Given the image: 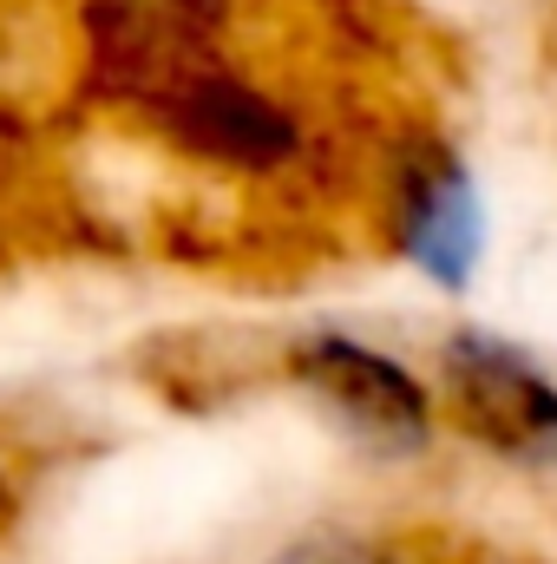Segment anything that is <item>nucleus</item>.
I'll return each instance as SVG.
<instances>
[{
    "label": "nucleus",
    "mask_w": 557,
    "mask_h": 564,
    "mask_svg": "<svg viewBox=\"0 0 557 564\" xmlns=\"http://www.w3.org/2000/svg\"><path fill=\"white\" fill-rule=\"evenodd\" d=\"M439 381H446L452 421L492 453L557 459V388L518 348L492 335H452L439 355Z\"/></svg>",
    "instance_id": "1"
},
{
    "label": "nucleus",
    "mask_w": 557,
    "mask_h": 564,
    "mask_svg": "<svg viewBox=\"0 0 557 564\" xmlns=\"http://www.w3.org/2000/svg\"><path fill=\"white\" fill-rule=\"evenodd\" d=\"M0 139H13V119H0Z\"/></svg>",
    "instance_id": "7"
},
{
    "label": "nucleus",
    "mask_w": 557,
    "mask_h": 564,
    "mask_svg": "<svg viewBox=\"0 0 557 564\" xmlns=\"http://www.w3.org/2000/svg\"><path fill=\"white\" fill-rule=\"evenodd\" d=\"M157 112H164V126H171L177 144H190V151H204V158H223V164L270 171V164H282V158L295 151V119H288L282 106H270L263 93L223 79V73L190 79V86H184L177 99H164Z\"/></svg>",
    "instance_id": "4"
},
{
    "label": "nucleus",
    "mask_w": 557,
    "mask_h": 564,
    "mask_svg": "<svg viewBox=\"0 0 557 564\" xmlns=\"http://www.w3.org/2000/svg\"><path fill=\"white\" fill-rule=\"evenodd\" d=\"M276 564H387V558H374L368 545H348V539H308Z\"/></svg>",
    "instance_id": "6"
},
{
    "label": "nucleus",
    "mask_w": 557,
    "mask_h": 564,
    "mask_svg": "<svg viewBox=\"0 0 557 564\" xmlns=\"http://www.w3.org/2000/svg\"><path fill=\"white\" fill-rule=\"evenodd\" d=\"M295 375L354 426L387 453H414L426 446V394L407 368H394L387 355L341 341V335H315L295 348Z\"/></svg>",
    "instance_id": "3"
},
{
    "label": "nucleus",
    "mask_w": 557,
    "mask_h": 564,
    "mask_svg": "<svg viewBox=\"0 0 557 564\" xmlns=\"http://www.w3.org/2000/svg\"><path fill=\"white\" fill-rule=\"evenodd\" d=\"M0 506H7V479H0Z\"/></svg>",
    "instance_id": "8"
},
{
    "label": "nucleus",
    "mask_w": 557,
    "mask_h": 564,
    "mask_svg": "<svg viewBox=\"0 0 557 564\" xmlns=\"http://www.w3.org/2000/svg\"><path fill=\"white\" fill-rule=\"evenodd\" d=\"M407 250L426 276L459 289L466 270L479 263V197L466 184L459 164H446L439 177L414 184V217H407Z\"/></svg>",
    "instance_id": "5"
},
{
    "label": "nucleus",
    "mask_w": 557,
    "mask_h": 564,
    "mask_svg": "<svg viewBox=\"0 0 557 564\" xmlns=\"http://www.w3.org/2000/svg\"><path fill=\"white\" fill-rule=\"evenodd\" d=\"M204 40L210 33L184 26L151 0H86V73L106 99H139L157 112L190 79L217 73Z\"/></svg>",
    "instance_id": "2"
}]
</instances>
